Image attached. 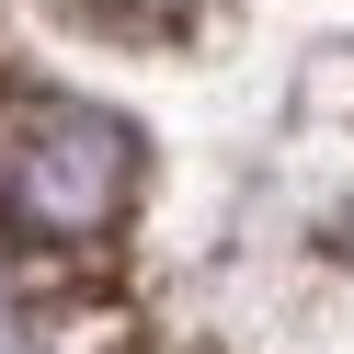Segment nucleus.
I'll return each instance as SVG.
<instances>
[{
	"instance_id": "1",
	"label": "nucleus",
	"mask_w": 354,
	"mask_h": 354,
	"mask_svg": "<svg viewBox=\"0 0 354 354\" xmlns=\"http://www.w3.org/2000/svg\"><path fill=\"white\" fill-rule=\"evenodd\" d=\"M138 194V149L92 103H24L0 138V206L35 240H103Z\"/></svg>"
},
{
	"instance_id": "2",
	"label": "nucleus",
	"mask_w": 354,
	"mask_h": 354,
	"mask_svg": "<svg viewBox=\"0 0 354 354\" xmlns=\"http://www.w3.org/2000/svg\"><path fill=\"white\" fill-rule=\"evenodd\" d=\"M69 24L115 35V46H171V35H194V0H69Z\"/></svg>"
}]
</instances>
